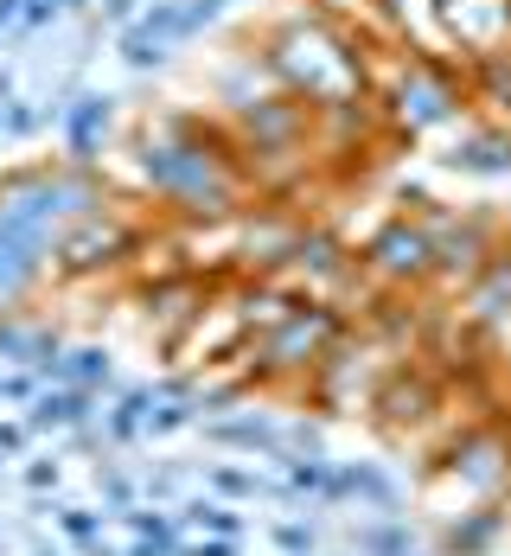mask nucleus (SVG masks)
<instances>
[{
    "instance_id": "20",
    "label": "nucleus",
    "mask_w": 511,
    "mask_h": 556,
    "mask_svg": "<svg viewBox=\"0 0 511 556\" xmlns=\"http://www.w3.org/2000/svg\"><path fill=\"white\" fill-rule=\"evenodd\" d=\"M52 384H77V390H97V396H115V358H110V345H64Z\"/></svg>"
},
{
    "instance_id": "40",
    "label": "nucleus",
    "mask_w": 511,
    "mask_h": 556,
    "mask_svg": "<svg viewBox=\"0 0 511 556\" xmlns=\"http://www.w3.org/2000/svg\"><path fill=\"white\" fill-rule=\"evenodd\" d=\"M0 467H7V460H0Z\"/></svg>"
},
{
    "instance_id": "39",
    "label": "nucleus",
    "mask_w": 511,
    "mask_h": 556,
    "mask_svg": "<svg viewBox=\"0 0 511 556\" xmlns=\"http://www.w3.org/2000/svg\"><path fill=\"white\" fill-rule=\"evenodd\" d=\"M0 384H7V365H0Z\"/></svg>"
},
{
    "instance_id": "5",
    "label": "nucleus",
    "mask_w": 511,
    "mask_h": 556,
    "mask_svg": "<svg viewBox=\"0 0 511 556\" xmlns=\"http://www.w3.org/2000/svg\"><path fill=\"white\" fill-rule=\"evenodd\" d=\"M148 250H154L148 218H135L115 199L110 212H97V218L64 230V243H58V256H52V276L58 281H110V276H128Z\"/></svg>"
},
{
    "instance_id": "6",
    "label": "nucleus",
    "mask_w": 511,
    "mask_h": 556,
    "mask_svg": "<svg viewBox=\"0 0 511 556\" xmlns=\"http://www.w3.org/2000/svg\"><path fill=\"white\" fill-rule=\"evenodd\" d=\"M391 442H416V435H429L442 416H448V378L422 358V352H409V358H391V371L378 378L371 390V409H365Z\"/></svg>"
},
{
    "instance_id": "7",
    "label": "nucleus",
    "mask_w": 511,
    "mask_h": 556,
    "mask_svg": "<svg viewBox=\"0 0 511 556\" xmlns=\"http://www.w3.org/2000/svg\"><path fill=\"white\" fill-rule=\"evenodd\" d=\"M358 269L371 288L391 294H429L435 288V230L416 212H391L365 243H358Z\"/></svg>"
},
{
    "instance_id": "21",
    "label": "nucleus",
    "mask_w": 511,
    "mask_h": 556,
    "mask_svg": "<svg viewBox=\"0 0 511 556\" xmlns=\"http://www.w3.org/2000/svg\"><path fill=\"white\" fill-rule=\"evenodd\" d=\"M345 480H352V505L378 511V518H403V486L378 467V460H340Z\"/></svg>"
},
{
    "instance_id": "19",
    "label": "nucleus",
    "mask_w": 511,
    "mask_h": 556,
    "mask_svg": "<svg viewBox=\"0 0 511 556\" xmlns=\"http://www.w3.org/2000/svg\"><path fill=\"white\" fill-rule=\"evenodd\" d=\"M205 493H218V500L243 505V500H276V505H294L282 480H263L256 467H237V460H212L205 467Z\"/></svg>"
},
{
    "instance_id": "22",
    "label": "nucleus",
    "mask_w": 511,
    "mask_h": 556,
    "mask_svg": "<svg viewBox=\"0 0 511 556\" xmlns=\"http://www.w3.org/2000/svg\"><path fill=\"white\" fill-rule=\"evenodd\" d=\"M148 409H154V384H128L110 396V409H103V435L110 447H128L148 435Z\"/></svg>"
},
{
    "instance_id": "11",
    "label": "nucleus",
    "mask_w": 511,
    "mask_h": 556,
    "mask_svg": "<svg viewBox=\"0 0 511 556\" xmlns=\"http://www.w3.org/2000/svg\"><path fill=\"white\" fill-rule=\"evenodd\" d=\"M435 20L460 58H486L511 46V0H435Z\"/></svg>"
},
{
    "instance_id": "13",
    "label": "nucleus",
    "mask_w": 511,
    "mask_h": 556,
    "mask_svg": "<svg viewBox=\"0 0 511 556\" xmlns=\"http://www.w3.org/2000/svg\"><path fill=\"white\" fill-rule=\"evenodd\" d=\"M442 167L455 173H473V179H506L511 173V128L506 122H460L455 141H448V154H442Z\"/></svg>"
},
{
    "instance_id": "3",
    "label": "nucleus",
    "mask_w": 511,
    "mask_h": 556,
    "mask_svg": "<svg viewBox=\"0 0 511 556\" xmlns=\"http://www.w3.org/2000/svg\"><path fill=\"white\" fill-rule=\"evenodd\" d=\"M378 110L391 141H422L435 128H460L473 115V90H467V58L442 52H391L378 58Z\"/></svg>"
},
{
    "instance_id": "35",
    "label": "nucleus",
    "mask_w": 511,
    "mask_h": 556,
    "mask_svg": "<svg viewBox=\"0 0 511 556\" xmlns=\"http://www.w3.org/2000/svg\"><path fill=\"white\" fill-rule=\"evenodd\" d=\"M141 13H148L141 0H103V20H110V26H135Z\"/></svg>"
},
{
    "instance_id": "37",
    "label": "nucleus",
    "mask_w": 511,
    "mask_h": 556,
    "mask_svg": "<svg viewBox=\"0 0 511 556\" xmlns=\"http://www.w3.org/2000/svg\"><path fill=\"white\" fill-rule=\"evenodd\" d=\"M26 20V0H0V26H20Z\"/></svg>"
},
{
    "instance_id": "18",
    "label": "nucleus",
    "mask_w": 511,
    "mask_h": 556,
    "mask_svg": "<svg viewBox=\"0 0 511 556\" xmlns=\"http://www.w3.org/2000/svg\"><path fill=\"white\" fill-rule=\"evenodd\" d=\"M467 90H473V110L486 122L511 128V46H499L486 58H467Z\"/></svg>"
},
{
    "instance_id": "25",
    "label": "nucleus",
    "mask_w": 511,
    "mask_h": 556,
    "mask_svg": "<svg viewBox=\"0 0 511 556\" xmlns=\"http://www.w3.org/2000/svg\"><path fill=\"white\" fill-rule=\"evenodd\" d=\"M352 551L358 556H416V531L403 518H378V525H365L352 538Z\"/></svg>"
},
{
    "instance_id": "9",
    "label": "nucleus",
    "mask_w": 511,
    "mask_h": 556,
    "mask_svg": "<svg viewBox=\"0 0 511 556\" xmlns=\"http://www.w3.org/2000/svg\"><path fill=\"white\" fill-rule=\"evenodd\" d=\"M429 230H435V288L442 294H467V281L480 276L486 263H493V250L506 243V224L493 218V212H442V205H429L422 212Z\"/></svg>"
},
{
    "instance_id": "33",
    "label": "nucleus",
    "mask_w": 511,
    "mask_h": 556,
    "mask_svg": "<svg viewBox=\"0 0 511 556\" xmlns=\"http://www.w3.org/2000/svg\"><path fill=\"white\" fill-rule=\"evenodd\" d=\"M33 447V429H26V416H13V422H0V460H20Z\"/></svg>"
},
{
    "instance_id": "38",
    "label": "nucleus",
    "mask_w": 511,
    "mask_h": 556,
    "mask_svg": "<svg viewBox=\"0 0 511 556\" xmlns=\"http://www.w3.org/2000/svg\"><path fill=\"white\" fill-rule=\"evenodd\" d=\"M33 556H58V551H52V544H39V551H33Z\"/></svg>"
},
{
    "instance_id": "30",
    "label": "nucleus",
    "mask_w": 511,
    "mask_h": 556,
    "mask_svg": "<svg viewBox=\"0 0 511 556\" xmlns=\"http://www.w3.org/2000/svg\"><path fill=\"white\" fill-rule=\"evenodd\" d=\"M39 390H46V378H39V371H13V365H7V384H0V403L26 409V403H33Z\"/></svg>"
},
{
    "instance_id": "4",
    "label": "nucleus",
    "mask_w": 511,
    "mask_h": 556,
    "mask_svg": "<svg viewBox=\"0 0 511 556\" xmlns=\"http://www.w3.org/2000/svg\"><path fill=\"white\" fill-rule=\"evenodd\" d=\"M345 333H352V307L327 301V294H301L269 333H256L237 352V384L250 390V396H256V390L307 384Z\"/></svg>"
},
{
    "instance_id": "36",
    "label": "nucleus",
    "mask_w": 511,
    "mask_h": 556,
    "mask_svg": "<svg viewBox=\"0 0 511 556\" xmlns=\"http://www.w3.org/2000/svg\"><path fill=\"white\" fill-rule=\"evenodd\" d=\"M358 13H384V20H403V0H358Z\"/></svg>"
},
{
    "instance_id": "8",
    "label": "nucleus",
    "mask_w": 511,
    "mask_h": 556,
    "mask_svg": "<svg viewBox=\"0 0 511 556\" xmlns=\"http://www.w3.org/2000/svg\"><path fill=\"white\" fill-rule=\"evenodd\" d=\"M429 473H448L460 493H467V505H511V429H499V422H467L429 460Z\"/></svg>"
},
{
    "instance_id": "28",
    "label": "nucleus",
    "mask_w": 511,
    "mask_h": 556,
    "mask_svg": "<svg viewBox=\"0 0 511 556\" xmlns=\"http://www.w3.org/2000/svg\"><path fill=\"white\" fill-rule=\"evenodd\" d=\"M97 500L110 505V511H128V505H141V486H135L115 460H103V467H97Z\"/></svg>"
},
{
    "instance_id": "26",
    "label": "nucleus",
    "mask_w": 511,
    "mask_h": 556,
    "mask_svg": "<svg viewBox=\"0 0 511 556\" xmlns=\"http://www.w3.org/2000/svg\"><path fill=\"white\" fill-rule=\"evenodd\" d=\"M115 52H122V64H128V71H161V64H167V39H154V33L135 20V26H122Z\"/></svg>"
},
{
    "instance_id": "31",
    "label": "nucleus",
    "mask_w": 511,
    "mask_h": 556,
    "mask_svg": "<svg viewBox=\"0 0 511 556\" xmlns=\"http://www.w3.org/2000/svg\"><path fill=\"white\" fill-rule=\"evenodd\" d=\"M282 442H288V454H327V442H320V422H307V416L282 422Z\"/></svg>"
},
{
    "instance_id": "16",
    "label": "nucleus",
    "mask_w": 511,
    "mask_h": 556,
    "mask_svg": "<svg viewBox=\"0 0 511 556\" xmlns=\"http://www.w3.org/2000/svg\"><path fill=\"white\" fill-rule=\"evenodd\" d=\"M511 531L506 505H467V511H448L442 538H435V556H493Z\"/></svg>"
},
{
    "instance_id": "27",
    "label": "nucleus",
    "mask_w": 511,
    "mask_h": 556,
    "mask_svg": "<svg viewBox=\"0 0 511 556\" xmlns=\"http://www.w3.org/2000/svg\"><path fill=\"white\" fill-rule=\"evenodd\" d=\"M269 544L282 556H320V525H307V518H282L276 531H269Z\"/></svg>"
},
{
    "instance_id": "29",
    "label": "nucleus",
    "mask_w": 511,
    "mask_h": 556,
    "mask_svg": "<svg viewBox=\"0 0 511 556\" xmlns=\"http://www.w3.org/2000/svg\"><path fill=\"white\" fill-rule=\"evenodd\" d=\"M20 480H26V493H52L58 480H64V460H58V454H39V460L20 467Z\"/></svg>"
},
{
    "instance_id": "12",
    "label": "nucleus",
    "mask_w": 511,
    "mask_h": 556,
    "mask_svg": "<svg viewBox=\"0 0 511 556\" xmlns=\"http://www.w3.org/2000/svg\"><path fill=\"white\" fill-rule=\"evenodd\" d=\"M115 135V97L110 90H84L71 97L64 115H58V148L71 167H103V148Z\"/></svg>"
},
{
    "instance_id": "15",
    "label": "nucleus",
    "mask_w": 511,
    "mask_h": 556,
    "mask_svg": "<svg viewBox=\"0 0 511 556\" xmlns=\"http://www.w3.org/2000/svg\"><path fill=\"white\" fill-rule=\"evenodd\" d=\"M460 314H467L480 333H499V327H511V237L493 250V263L467 281V294H460Z\"/></svg>"
},
{
    "instance_id": "23",
    "label": "nucleus",
    "mask_w": 511,
    "mask_h": 556,
    "mask_svg": "<svg viewBox=\"0 0 511 556\" xmlns=\"http://www.w3.org/2000/svg\"><path fill=\"white\" fill-rule=\"evenodd\" d=\"M179 525H186V538H243V518H237L230 500H218V493L186 500L179 505Z\"/></svg>"
},
{
    "instance_id": "10",
    "label": "nucleus",
    "mask_w": 511,
    "mask_h": 556,
    "mask_svg": "<svg viewBox=\"0 0 511 556\" xmlns=\"http://www.w3.org/2000/svg\"><path fill=\"white\" fill-rule=\"evenodd\" d=\"M52 256H58V243L46 237V230L20 224L13 212H0V320L39 307V294L58 281Z\"/></svg>"
},
{
    "instance_id": "41",
    "label": "nucleus",
    "mask_w": 511,
    "mask_h": 556,
    "mask_svg": "<svg viewBox=\"0 0 511 556\" xmlns=\"http://www.w3.org/2000/svg\"><path fill=\"white\" fill-rule=\"evenodd\" d=\"M352 556H358V551H352Z\"/></svg>"
},
{
    "instance_id": "24",
    "label": "nucleus",
    "mask_w": 511,
    "mask_h": 556,
    "mask_svg": "<svg viewBox=\"0 0 511 556\" xmlns=\"http://www.w3.org/2000/svg\"><path fill=\"white\" fill-rule=\"evenodd\" d=\"M52 525H58V538H64V544L90 551V544H103V531H110V505H103V511H97V505H58Z\"/></svg>"
},
{
    "instance_id": "14",
    "label": "nucleus",
    "mask_w": 511,
    "mask_h": 556,
    "mask_svg": "<svg viewBox=\"0 0 511 556\" xmlns=\"http://www.w3.org/2000/svg\"><path fill=\"white\" fill-rule=\"evenodd\" d=\"M199 429H205L212 447H237V454H256V460H282L288 454L282 422H276L269 409H250V403H237L230 416H205Z\"/></svg>"
},
{
    "instance_id": "2",
    "label": "nucleus",
    "mask_w": 511,
    "mask_h": 556,
    "mask_svg": "<svg viewBox=\"0 0 511 556\" xmlns=\"http://www.w3.org/2000/svg\"><path fill=\"white\" fill-rule=\"evenodd\" d=\"M250 46L263 52L269 77L288 97L333 110V103H358L378 90V39H365L358 20H333L320 7H288L263 33H250Z\"/></svg>"
},
{
    "instance_id": "1",
    "label": "nucleus",
    "mask_w": 511,
    "mask_h": 556,
    "mask_svg": "<svg viewBox=\"0 0 511 556\" xmlns=\"http://www.w3.org/2000/svg\"><path fill=\"white\" fill-rule=\"evenodd\" d=\"M128 192L148 199L173 224H230L256 205V179L243 167L237 128L225 115L161 110L128 128L122 141Z\"/></svg>"
},
{
    "instance_id": "34",
    "label": "nucleus",
    "mask_w": 511,
    "mask_h": 556,
    "mask_svg": "<svg viewBox=\"0 0 511 556\" xmlns=\"http://www.w3.org/2000/svg\"><path fill=\"white\" fill-rule=\"evenodd\" d=\"M179 556H243V538H186Z\"/></svg>"
},
{
    "instance_id": "32",
    "label": "nucleus",
    "mask_w": 511,
    "mask_h": 556,
    "mask_svg": "<svg viewBox=\"0 0 511 556\" xmlns=\"http://www.w3.org/2000/svg\"><path fill=\"white\" fill-rule=\"evenodd\" d=\"M179 486H186V480H179V467H154V473L141 480V500L173 505V500H179Z\"/></svg>"
},
{
    "instance_id": "17",
    "label": "nucleus",
    "mask_w": 511,
    "mask_h": 556,
    "mask_svg": "<svg viewBox=\"0 0 511 556\" xmlns=\"http://www.w3.org/2000/svg\"><path fill=\"white\" fill-rule=\"evenodd\" d=\"M103 396L97 390H77V384H46L20 416H26V429L33 435H71V429H84V422H97L103 409H97Z\"/></svg>"
}]
</instances>
